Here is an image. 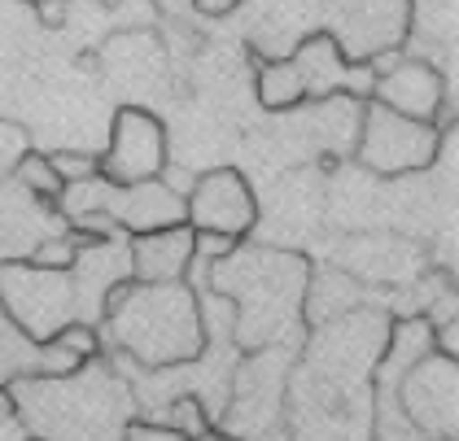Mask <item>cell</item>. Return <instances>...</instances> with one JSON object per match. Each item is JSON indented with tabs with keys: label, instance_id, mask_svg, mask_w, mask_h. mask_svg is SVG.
Instances as JSON below:
<instances>
[{
	"label": "cell",
	"instance_id": "cell-1",
	"mask_svg": "<svg viewBox=\"0 0 459 441\" xmlns=\"http://www.w3.org/2000/svg\"><path fill=\"white\" fill-rule=\"evenodd\" d=\"M307 258L272 245H232L206 272V289L232 302V341L246 350L289 345L307 293Z\"/></svg>",
	"mask_w": 459,
	"mask_h": 441
},
{
	"label": "cell",
	"instance_id": "cell-12",
	"mask_svg": "<svg viewBox=\"0 0 459 441\" xmlns=\"http://www.w3.org/2000/svg\"><path fill=\"white\" fill-rule=\"evenodd\" d=\"M106 219L123 237L179 228V223H184V197L171 193L162 179H144V184H127V188H114V184H109Z\"/></svg>",
	"mask_w": 459,
	"mask_h": 441
},
{
	"label": "cell",
	"instance_id": "cell-16",
	"mask_svg": "<svg viewBox=\"0 0 459 441\" xmlns=\"http://www.w3.org/2000/svg\"><path fill=\"white\" fill-rule=\"evenodd\" d=\"M363 306V284L342 267H328V272L307 275V293H302V319L311 328H324L342 315H351Z\"/></svg>",
	"mask_w": 459,
	"mask_h": 441
},
{
	"label": "cell",
	"instance_id": "cell-15",
	"mask_svg": "<svg viewBox=\"0 0 459 441\" xmlns=\"http://www.w3.org/2000/svg\"><path fill=\"white\" fill-rule=\"evenodd\" d=\"M407 31L411 44L420 48V62L437 66L455 57V22H459V0H407Z\"/></svg>",
	"mask_w": 459,
	"mask_h": 441
},
{
	"label": "cell",
	"instance_id": "cell-28",
	"mask_svg": "<svg viewBox=\"0 0 459 441\" xmlns=\"http://www.w3.org/2000/svg\"><path fill=\"white\" fill-rule=\"evenodd\" d=\"M258 441H293L289 433H276V428H267V433H258Z\"/></svg>",
	"mask_w": 459,
	"mask_h": 441
},
{
	"label": "cell",
	"instance_id": "cell-3",
	"mask_svg": "<svg viewBox=\"0 0 459 441\" xmlns=\"http://www.w3.org/2000/svg\"><path fill=\"white\" fill-rule=\"evenodd\" d=\"M442 132L433 123H416L403 118L385 105L363 101L359 114V140H354V162L363 175H381V179H411L437 162L442 149Z\"/></svg>",
	"mask_w": 459,
	"mask_h": 441
},
{
	"label": "cell",
	"instance_id": "cell-19",
	"mask_svg": "<svg viewBox=\"0 0 459 441\" xmlns=\"http://www.w3.org/2000/svg\"><path fill=\"white\" fill-rule=\"evenodd\" d=\"M9 179L18 184V188H27L31 197H39V202H53L57 205V197H62V179H57V170H53V162H48V153H22L18 158V167L9 170Z\"/></svg>",
	"mask_w": 459,
	"mask_h": 441
},
{
	"label": "cell",
	"instance_id": "cell-5",
	"mask_svg": "<svg viewBox=\"0 0 459 441\" xmlns=\"http://www.w3.org/2000/svg\"><path fill=\"white\" fill-rule=\"evenodd\" d=\"M289 368H293V350L289 345H263L258 354H249L246 363L237 368V385L232 398L219 407V424L232 437H258L276 424L289 389Z\"/></svg>",
	"mask_w": 459,
	"mask_h": 441
},
{
	"label": "cell",
	"instance_id": "cell-10",
	"mask_svg": "<svg viewBox=\"0 0 459 441\" xmlns=\"http://www.w3.org/2000/svg\"><path fill=\"white\" fill-rule=\"evenodd\" d=\"M289 62H293L298 74H302L307 101H324V97H354V101H368V97H372V70H368V62L354 70L351 57L337 48V35H328V31L307 35Z\"/></svg>",
	"mask_w": 459,
	"mask_h": 441
},
{
	"label": "cell",
	"instance_id": "cell-4",
	"mask_svg": "<svg viewBox=\"0 0 459 441\" xmlns=\"http://www.w3.org/2000/svg\"><path fill=\"white\" fill-rule=\"evenodd\" d=\"M0 306L39 345L79 324L71 272H53L36 263H0Z\"/></svg>",
	"mask_w": 459,
	"mask_h": 441
},
{
	"label": "cell",
	"instance_id": "cell-7",
	"mask_svg": "<svg viewBox=\"0 0 459 441\" xmlns=\"http://www.w3.org/2000/svg\"><path fill=\"white\" fill-rule=\"evenodd\" d=\"M167 162L171 158H167V127H162V118L141 109V105H123L114 114L106 153L97 158L101 179L114 184V188H127V184L158 179Z\"/></svg>",
	"mask_w": 459,
	"mask_h": 441
},
{
	"label": "cell",
	"instance_id": "cell-22",
	"mask_svg": "<svg viewBox=\"0 0 459 441\" xmlns=\"http://www.w3.org/2000/svg\"><path fill=\"white\" fill-rule=\"evenodd\" d=\"M22 153H27V136H22V127L0 123V179L18 167V158H22Z\"/></svg>",
	"mask_w": 459,
	"mask_h": 441
},
{
	"label": "cell",
	"instance_id": "cell-11",
	"mask_svg": "<svg viewBox=\"0 0 459 441\" xmlns=\"http://www.w3.org/2000/svg\"><path fill=\"white\" fill-rule=\"evenodd\" d=\"M62 228L66 219L57 214L53 202L31 197L9 175L0 179V263H31V254Z\"/></svg>",
	"mask_w": 459,
	"mask_h": 441
},
{
	"label": "cell",
	"instance_id": "cell-14",
	"mask_svg": "<svg viewBox=\"0 0 459 441\" xmlns=\"http://www.w3.org/2000/svg\"><path fill=\"white\" fill-rule=\"evenodd\" d=\"M416 245L398 232H354L342 245V272H351L359 284L363 280H381V284H398L416 272Z\"/></svg>",
	"mask_w": 459,
	"mask_h": 441
},
{
	"label": "cell",
	"instance_id": "cell-24",
	"mask_svg": "<svg viewBox=\"0 0 459 441\" xmlns=\"http://www.w3.org/2000/svg\"><path fill=\"white\" fill-rule=\"evenodd\" d=\"M0 441H31L22 415L13 411V398H4V393H0Z\"/></svg>",
	"mask_w": 459,
	"mask_h": 441
},
{
	"label": "cell",
	"instance_id": "cell-21",
	"mask_svg": "<svg viewBox=\"0 0 459 441\" xmlns=\"http://www.w3.org/2000/svg\"><path fill=\"white\" fill-rule=\"evenodd\" d=\"M48 162H53V170H57L62 188H66V184H83V179H92V175H101L97 158H92V153H79V149H57V153H48Z\"/></svg>",
	"mask_w": 459,
	"mask_h": 441
},
{
	"label": "cell",
	"instance_id": "cell-9",
	"mask_svg": "<svg viewBox=\"0 0 459 441\" xmlns=\"http://www.w3.org/2000/svg\"><path fill=\"white\" fill-rule=\"evenodd\" d=\"M451 97V83L437 66H429L420 57H407L398 53L377 79H372V97L368 101L385 105L403 118H416V123H433L442 127V105Z\"/></svg>",
	"mask_w": 459,
	"mask_h": 441
},
{
	"label": "cell",
	"instance_id": "cell-27",
	"mask_svg": "<svg viewBox=\"0 0 459 441\" xmlns=\"http://www.w3.org/2000/svg\"><path fill=\"white\" fill-rule=\"evenodd\" d=\"M197 441H241V437H232V433H223V428H211V433H202Z\"/></svg>",
	"mask_w": 459,
	"mask_h": 441
},
{
	"label": "cell",
	"instance_id": "cell-2",
	"mask_svg": "<svg viewBox=\"0 0 459 441\" xmlns=\"http://www.w3.org/2000/svg\"><path fill=\"white\" fill-rule=\"evenodd\" d=\"M106 328L123 359L144 372H167L202 359L206 328L193 284H118L106 298Z\"/></svg>",
	"mask_w": 459,
	"mask_h": 441
},
{
	"label": "cell",
	"instance_id": "cell-20",
	"mask_svg": "<svg viewBox=\"0 0 459 441\" xmlns=\"http://www.w3.org/2000/svg\"><path fill=\"white\" fill-rule=\"evenodd\" d=\"M214 415L206 411V402L197 398V393H176L171 402H167V411H162V419L158 424H167V428H176V433H184L188 441H197L202 433H211Z\"/></svg>",
	"mask_w": 459,
	"mask_h": 441
},
{
	"label": "cell",
	"instance_id": "cell-8",
	"mask_svg": "<svg viewBox=\"0 0 459 441\" xmlns=\"http://www.w3.org/2000/svg\"><path fill=\"white\" fill-rule=\"evenodd\" d=\"M398 389V407L411 419V428L424 441H446L455 437V393H459V368L455 359L446 354H424L420 363H411L403 380L394 385Z\"/></svg>",
	"mask_w": 459,
	"mask_h": 441
},
{
	"label": "cell",
	"instance_id": "cell-29",
	"mask_svg": "<svg viewBox=\"0 0 459 441\" xmlns=\"http://www.w3.org/2000/svg\"><path fill=\"white\" fill-rule=\"evenodd\" d=\"M446 441H455V437H446Z\"/></svg>",
	"mask_w": 459,
	"mask_h": 441
},
{
	"label": "cell",
	"instance_id": "cell-26",
	"mask_svg": "<svg viewBox=\"0 0 459 441\" xmlns=\"http://www.w3.org/2000/svg\"><path fill=\"white\" fill-rule=\"evenodd\" d=\"M158 9H167V13H184V9H193V0H153Z\"/></svg>",
	"mask_w": 459,
	"mask_h": 441
},
{
	"label": "cell",
	"instance_id": "cell-17",
	"mask_svg": "<svg viewBox=\"0 0 459 441\" xmlns=\"http://www.w3.org/2000/svg\"><path fill=\"white\" fill-rule=\"evenodd\" d=\"M44 376V345L31 341L0 306V393L13 389L18 380H36Z\"/></svg>",
	"mask_w": 459,
	"mask_h": 441
},
{
	"label": "cell",
	"instance_id": "cell-13",
	"mask_svg": "<svg viewBox=\"0 0 459 441\" xmlns=\"http://www.w3.org/2000/svg\"><path fill=\"white\" fill-rule=\"evenodd\" d=\"M193 228H162V232H141L127 237V258H132V284H184L193 267Z\"/></svg>",
	"mask_w": 459,
	"mask_h": 441
},
{
	"label": "cell",
	"instance_id": "cell-6",
	"mask_svg": "<svg viewBox=\"0 0 459 441\" xmlns=\"http://www.w3.org/2000/svg\"><path fill=\"white\" fill-rule=\"evenodd\" d=\"M258 219H263V205L237 167H211L206 175L193 179V188L184 197V223L193 232H206V237H223L241 245L258 228Z\"/></svg>",
	"mask_w": 459,
	"mask_h": 441
},
{
	"label": "cell",
	"instance_id": "cell-25",
	"mask_svg": "<svg viewBox=\"0 0 459 441\" xmlns=\"http://www.w3.org/2000/svg\"><path fill=\"white\" fill-rule=\"evenodd\" d=\"M241 0H193V9L197 13H206V18H223V13H232Z\"/></svg>",
	"mask_w": 459,
	"mask_h": 441
},
{
	"label": "cell",
	"instance_id": "cell-23",
	"mask_svg": "<svg viewBox=\"0 0 459 441\" xmlns=\"http://www.w3.org/2000/svg\"><path fill=\"white\" fill-rule=\"evenodd\" d=\"M118 441H188V437L176 433V428H167V424H158V419H132Z\"/></svg>",
	"mask_w": 459,
	"mask_h": 441
},
{
	"label": "cell",
	"instance_id": "cell-18",
	"mask_svg": "<svg viewBox=\"0 0 459 441\" xmlns=\"http://www.w3.org/2000/svg\"><path fill=\"white\" fill-rule=\"evenodd\" d=\"M254 97L272 114H289V109L307 105V88H302V74H298V66L289 57H272V62H258Z\"/></svg>",
	"mask_w": 459,
	"mask_h": 441
}]
</instances>
